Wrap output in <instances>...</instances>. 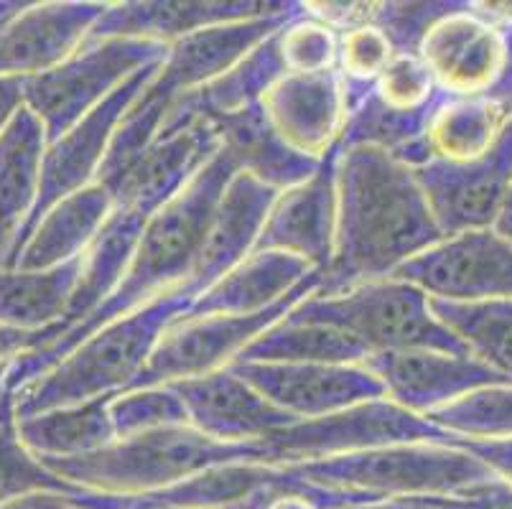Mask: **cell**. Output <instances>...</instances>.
Wrapping results in <instances>:
<instances>
[{
  "instance_id": "1",
  "label": "cell",
  "mask_w": 512,
  "mask_h": 509,
  "mask_svg": "<svg viewBox=\"0 0 512 509\" xmlns=\"http://www.w3.org/2000/svg\"><path fill=\"white\" fill-rule=\"evenodd\" d=\"M441 240L413 168L377 148H349L337 158L334 252L316 293L390 278Z\"/></svg>"
},
{
  "instance_id": "2",
  "label": "cell",
  "mask_w": 512,
  "mask_h": 509,
  "mask_svg": "<svg viewBox=\"0 0 512 509\" xmlns=\"http://www.w3.org/2000/svg\"><path fill=\"white\" fill-rule=\"evenodd\" d=\"M235 174L237 166L232 158L225 151L214 153L197 174L186 181L184 189L148 219L136 252L115 291L90 316L69 326L57 339L31 352L18 354L6 364L8 390L18 395L23 387H29L31 382L46 375L54 364L62 362L97 329L133 314L174 288H184L202 250L214 209Z\"/></svg>"
},
{
  "instance_id": "3",
  "label": "cell",
  "mask_w": 512,
  "mask_h": 509,
  "mask_svg": "<svg viewBox=\"0 0 512 509\" xmlns=\"http://www.w3.org/2000/svg\"><path fill=\"white\" fill-rule=\"evenodd\" d=\"M217 148V138L207 125H189L158 135L146 156L118 186L113 209L82 255V273L67 316L59 324V334L90 316L115 291L148 219L184 189L186 181L217 153Z\"/></svg>"
},
{
  "instance_id": "4",
  "label": "cell",
  "mask_w": 512,
  "mask_h": 509,
  "mask_svg": "<svg viewBox=\"0 0 512 509\" xmlns=\"http://www.w3.org/2000/svg\"><path fill=\"white\" fill-rule=\"evenodd\" d=\"M192 303L194 296L184 288H174L133 314L97 329L46 375L18 392L16 418L125 392L138 380L166 329L174 326Z\"/></svg>"
},
{
  "instance_id": "5",
  "label": "cell",
  "mask_w": 512,
  "mask_h": 509,
  "mask_svg": "<svg viewBox=\"0 0 512 509\" xmlns=\"http://www.w3.org/2000/svg\"><path fill=\"white\" fill-rule=\"evenodd\" d=\"M41 461L85 492L141 497L189 482L214 466L245 461L268 464V454L263 443H222L192 426H171L115 438L100 451L74 459Z\"/></svg>"
},
{
  "instance_id": "6",
  "label": "cell",
  "mask_w": 512,
  "mask_h": 509,
  "mask_svg": "<svg viewBox=\"0 0 512 509\" xmlns=\"http://www.w3.org/2000/svg\"><path fill=\"white\" fill-rule=\"evenodd\" d=\"M319 487L360 494L370 502L459 494L497 479L477 456L449 443H400L360 454L283 464Z\"/></svg>"
},
{
  "instance_id": "7",
  "label": "cell",
  "mask_w": 512,
  "mask_h": 509,
  "mask_svg": "<svg viewBox=\"0 0 512 509\" xmlns=\"http://www.w3.org/2000/svg\"><path fill=\"white\" fill-rule=\"evenodd\" d=\"M286 319L344 331L367 349V357L398 349L467 354V349L431 314L426 293L398 278L370 280L332 296L314 293L293 308Z\"/></svg>"
},
{
  "instance_id": "8",
  "label": "cell",
  "mask_w": 512,
  "mask_h": 509,
  "mask_svg": "<svg viewBox=\"0 0 512 509\" xmlns=\"http://www.w3.org/2000/svg\"><path fill=\"white\" fill-rule=\"evenodd\" d=\"M166 51V44L143 39L85 41L59 67L23 79V107L44 125L46 143H54Z\"/></svg>"
},
{
  "instance_id": "9",
  "label": "cell",
  "mask_w": 512,
  "mask_h": 509,
  "mask_svg": "<svg viewBox=\"0 0 512 509\" xmlns=\"http://www.w3.org/2000/svg\"><path fill=\"white\" fill-rule=\"evenodd\" d=\"M321 278H324L321 270H311L299 286L286 293V298L258 314L181 316L174 326L166 329L148 364L128 390L174 385V382L194 380V377L209 375V372L225 370L263 331L276 326L301 301L314 296L321 286Z\"/></svg>"
},
{
  "instance_id": "10",
  "label": "cell",
  "mask_w": 512,
  "mask_h": 509,
  "mask_svg": "<svg viewBox=\"0 0 512 509\" xmlns=\"http://www.w3.org/2000/svg\"><path fill=\"white\" fill-rule=\"evenodd\" d=\"M418 56L444 95L512 107V23L484 18L467 0L423 36Z\"/></svg>"
},
{
  "instance_id": "11",
  "label": "cell",
  "mask_w": 512,
  "mask_h": 509,
  "mask_svg": "<svg viewBox=\"0 0 512 509\" xmlns=\"http://www.w3.org/2000/svg\"><path fill=\"white\" fill-rule=\"evenodd\" d=\"M451 436L423 415L408 413L388 398L365 400L324 418L296 420L263 441L268 464L332 459L400 443H446Z\"/></svg>"
},
{
  "instance_id": "12",
  "label": "cell",
  "mask_w": 512,
  "mask_h": 509,
  "mask_svg": "<svg viewBox=\"0 0 512 509\" xmlns=\"http://www.w3.org/2000/svg\"><path fill=\"white\" fill-rule=\"evenodd\" d=\"M164 62V59H161ZM161 62L151 64V67L141 69L136 77H130L123 87L107 97L102 105H97L90 115L79 120L77 125L67 130L62 138H57L54 143L46 146L44 153V166H41V184H39V196H36L34 209L26 217V222L21 224V230L13 237L11 247L6 252V260L0 268H13V260L21 252L23 242L29 240L31 232L36 230V224L44 219V214L49 212L54 204H59L64 196L74 194V191L85 189V186L95 184L97 171L102 166V158H105L107 146L113 140L115 130L123 123L125 112L133 107V102L141 97V92L146 90V84L151 82L153 74L158 72Z\"/></svg>"
},
{
  "instance_id": "13",
  "label": "cell",
  "mask_w": 512,
  "mask_h": 509,
  "mask_svg": "<svg viewBox=\"0 0 512 509\" xmlns=\"http://www.w3.org/2000/svg\"><path fill=\"white\" fill-rule=\"evenodd\" d=\"M390 278L441 301H512V245L492 227L444 237Z\"/></svg>"
},
{
  "instance_id": "14",
  "label": "cell",
  "mask_w": 512,
  "mask_h": 509,
  "mask_svg": "<svg viewBox=\"0 0 512 509\" xmlns=\"http://www.w3.org/2000/svg\"><path fill=\"white\" fill-rule=\"evenodd\" d=\"M444 237L492 227L512 184V118L490 151L469 161H428L413 168Z\"/></svg>"
},
{
  "instance_id": "15",
  "label": "cell",
  "mask_w": 512,
  "mask_h": 509,
  "mask_svg": "<svg viewBox=\"0 0 512 509\" xmlns=\"http://www.w3.org/2000/svg\"><path fill=\"white\" fill-rule=\"evenodd\" d=\"M301 11H304L301 3L291 0L283 11L273 13V16L209 26L174 41V44H169L164 62L138 100L166 110L176 97L202 90L204 84L225 74L250 49L263 44L265 39H271L288 21L301 16Z\"/></svg>"
},
{
  "instance_id": "16",
  "label": "cell",
  "mask_w": 512,
  "mask_h": 509,
  "mask_svg": "<svg viewBox=\"0 0 512 509\" xmlns=\"http://www.w3.org/2000/svg\"><path fill=\"white\" fill-rule=\"evenodd\" d=\"M230 370L296 420L324 418L365 400L385 398L383 385L365 364L232 362Z\"/></svg>"
},
{
  "instance_id": "17",
  "label": "cell",
  "mask_w": 512,
  "mask_h": 509,
  "mask_svg": "<svg viewBox=\"0 0 512 509\" xmlns=\"http://www.w3.org/2000/svg\"><path fill=\"white\" fill-rule=\"evenodd\" d=\"M337 158L334 146L309 179L278 191L253 252H286L321 273L329 268L337 227Z\"/></svg>"
},
{
  "instance_id": "18",
  "label": "cell",
  "mask_w": 512,
  "mask_h": 509,
  "mask_svg": "<svg viewBox=\"0 0 512 509\" xmlns=\"http://www.w3.org/2000/svg\"><path fill=\"white\" fill-rule=\"evenodd\" d=\"M107 3H26L0 26V77H36L67 62L85 44Z\"/></svg>"
},
{
  "instance_id": "19",
  "label": "cell",
  "mask_w": 512,
  "mask_h": 509,
  "mask_svg": "<svg viewBox=\"0 0 512 509\" xmlns=\"http://www.w3.org/2000/svg\"><path fill=\"white\" fill-rule=\"evenodd\" d=\"M362 364L380 380L385 398L416 415L431 413L474 387L510 382L469 354L441 349L377 352Z\"/></svg>"
},
{
  "instance_id": "20",
  "label": "cell",
  "mask_w": 512,
  "mask_h": 509,
  "mask_svg": "<svg viewBox=\"0 0 512 509\" xmlns=\"http://www.w3.org/2000/svg\"><path fill=\"white\" fill-rule=\"evenodd\" d=\"M291 0H133L107 3L85 41L143 39L174 44L184 36L222 23L250 21L283 11Z\"/></svg>"
},
{
  "instance_id": "21",
  "label": "cell",
  "mask_w": 512,
  "mask_h": 509,
  "mask_svg": "<svg viewBox=\"0 0 512 509\" xmlns=\"http://www.w3.org/2000/svg\"><path fill=\"white\" fill-rule=\"evenodd\" d=\"M171 387L184 405L186 423L214 441L263 443L281 428L296 423V418L268 403L230 367L174 382Z\"/></svg>"
},
{
  "instance_id": "22",
  "label": "cell",
  "mask_w": 512,
  "mask_h": 509,
  "mask_svg": "<svg viewBox=\"0 0 512 509\" xmlns=\"http://www.w3.org/2000/svg\"><path fill=\"white\" fill-rule=\"evenodd\" d=\"M265 118L291 151L321 161L339 143L347 102L337 72L286 74L260 100Z\"/></svg>"
},
{
  "instance_id": "23",
  "label": "cell",
  "mask_w": 512,
  "mask_h": 509,
  "mask_svg": "<svg viewBox=\"0 0 512 509\" xmlns=\"http://www.w3.org/2000/svg\"><path fill=\"white\" fill-rule=\"evenodd\" d=\"M276 196L278 191L268 189L253 176L240 174V171L232 176L220 204L214 209L189 283L184 286L189 296H202L222 275L248 258Z\"/></svg>"
},
{
  "instance_id": "24",
  "label": "cell",
  "mask_w": 512,
  "mask_h": 509,
  "mask_svg": "<svg viewBox=\"0 0 512 509\" xmlns=\"http://www.w3.org/2000/svg\"><path fill=\"white\" fill-rule=\"evenodd\" d=\"M217 135L220 151L232 158L240 174L253 176L273 191H286L309 179L319 168V161L301 156L278 138L260 105L245 107L232 115L207 118Z\"/></svg>"
},
{
  "instance_id": "25",
  "label": "cell",
  "mask_w": 512,
  "mask_h": 509,
  "mask_svg": "<svg viewBox=\"0 0 512 509\" xmlns=\"http://www.w3.org/2000/svg\"><path fill=\"white\" fill-rule=\"evenodd\" d=\"M113 209V196L100 184L64 196L44 214L13 260L16 270H51L82 258Z\"/></svg>"
},
{
  "instance_id": "26",
  "label": "cell",
  "mask_w": 512,
  "mask_h": 509,
  "mask_svg": "<svg viewBox=\"0 0 512 509\" xmlns=\"http://www.w3.org/2000/svg\"><path fill=\"white\" fill-rule=\"evenodd\" d=\"M311 270L316 268L286 252H250L240 265L194 298L184 316L258 314L286 298Z\"/></svg>"
},
{
  "instance_id": "27",
  "label": "cell",
  "mask_w": 512,
  "mask_h": 509,
  "mask_svg": "<svg viewBox=\"0 0 512 509\" xmlns=\"http://www.w3.org/2000/svg\"><path fill=\"white\" fill-rule=\"evenodd\" d=\"M46 146L44 125L26 107L0 133V265L34 209Z\"/></svg>"
},
{
  "instance_id": "28",
  "label": "cell",
  "mask_w": 512,
  "mask_h": 509,
  "mask_svg": "<svg viewBox=\"0 0 512 509\" xmlns=\"http://www.w3.org/2000/svg\"><path fill=\"white\" fill-rule=\"evenodd\" d=\"M82 273V258L51 270L0 268V326L41 331L62 324Z\"/></svg>"
},
{
  "instance_id": "29",
  "label": "cell",
  "mask_w": 512,
  "mask_h": 509,
  "mask_svg": "<svg viewBox=\"0 0 512 509\" xmlns=\"http://www.w3.org/2000/svg\"><path fill=\"white\" fill-rule=\"evenodd\" d=\"M512 107L490 97H449L441 92L426 128L431 161H469L495 146Z\"/></svg>"
},
{
  "instance_id": "30",
  "label": "cell",
  "mask_w": 512,
  "mask_h": 509,
  "mask_svg": "<svg viewBox=\"0 0 512 509\" xmlns=\"http://www.w3.org/2000/svg\"><path fill=\"white\" fill-rule=\"evenodd\" d=\"M115 395L18 418V436L39 459H74L115 441L110 403Z\"/></svg>"
},
{
  "instance_id": "31",
  "label": "cell",
  "mask_w": 512,
  "mask_h": 509,
  "mask_svg": "<svg viewBox=\"0 0 512 509\" xmlns=\"http://www.w3.org/2000/svg\"><path fill=\"white\" fill-rule=\"evenodd\" d=\"M428 306L469 357L512 382V301L428 298Z\"/></svg>"
},
{
  "instance_id": "32",
  "label": "cell",
  "mask_w": 512,
  "mask_h": 509,
  "mask_svg": "<svg viewBox=\"0 0 512 509\" xmlns=\"http://www.w3.org/2000/svg\"><path fill=\"white\" fill-rule=\"evenodd\" d=\"M365 359L367 349L344 331L283 319L242 349L235 362L362 364Z\"/></svg>"
},
{
  "instance_id": "33",
  "label": "cell",
  "mask_w": 512,
  "mask_h": 509,
  "mask_svg": "<svg viewBox=\"0 0 512 509\" xmlns=\"http://www.w3.org/2000/svg\"><path fill=\"white\" fill-rule=\"evenodd\" d=\"M423 418L451 436L449 441L512 438V382L474 387L451 403L439 405Z\"/></svg>"
},
{
  "instance_id": "34",
  "label": "cell",
  "mask_w": 512,
  "mask_h": 509,
  "mask_svg": "<svg viewBox=\"0 0 512 509\" xmlns=\"http://www.w3.org/2000/svg\"><path fill=\"white\" fill-rule=\"evenodd\" d=\"M82 494L67 479L49 469L18 436L16 403L0 415V507L31 494Z\"/></svg>"
},
{
  "instance_id": "35",
  "label": "cell",
  "mask_w": 512,
  "mask_h": 509,
  "mask_svg": "<svg viewBox=\"0 0 512 509\" xmlns=\"http://www.w3.org/2000/svg\"><path fill=\"white\" fill-rule=\"evenodd\" d=\"M395 54L398 51L393 49L388 36L375 23L337 34V67H334V72L339 74V82H342L347 112L370 95L377 77L385 72Z\"/></svg>"
},
{
  "instance_id": "36",
  "label": "cell",
  "mask_w": 512,
  "mask_h": 509,
  "mask_svg": "<svg viewBox=\"0 0 512 509\" xmlns=\"http://www.w3.org/2000/svg\"><path fill=\"white\" fill-rule=\"evenodd\" d=\"M110 420H113L115 438L136 436L156 428L189 426L181 398L171 385L120 392L110 403Z\"/></svg>"
},
{
  "instance_id": "37",
  "label": "cell",
  "mask_w": 512,
  "mask_h": 509,
  "mask_svg": "<svg viewBox=\"0 0 512 509\" xmlns=\"http://www.w3.org/2000/svg\"><path fill=\"white\" fill-rule=\"evenodd\" d=\"M276 46L286 74H321L337 67V34L304 11L278 31Z\"/></svg>"
},
{
  "instance_id": "38",
  "label": "cell",
  "mask_w": 512,
  "mask_h": 509,
  "mask_svg": "<svg viewBox=\"0 0 512 509\" xmlns=\"http://www.w3.org/2000/svg\"><path fill=\"white\" fill-rule=\"evenodd\" d=\"M467 0H411V3H377L375 23L398 54H418L423 36Z\"/></svg>"
},
{
  "instance_id": "39",
  "label": "cell",
  "mask_w": 512,
  "mask_h": 509,
  "mask_svg": "<svg viewBox=\"0 0 512 509\" xmlns=\"http://www.w3.org/2000/svg\"><path fill=\"white\" fill-rule=\"evenodd\" d=\"M372 95L393 110H423L439 100V87L418 54H395L377 77Z\"/></svg>"
},
{
  "instance_id": "40",
  "label": "cell",
  "mask_w": 512,
  "mask_h": 509,
  "mask_svg": "<svg viewBox=\"0 0 512 509\" xmlns=\"http://www.w3.org/2000/svg\"><path fill=\"white\" fill-rule=\"evenodd\" d=\"M375 6L377 3H301L304 16L324 23V26L332 28L334 34L372 23Z\"/></svg>"
},
{
  "instance_id": "41",
  "label": "cell",
  "mask_w": 512,
  "mask_h": 509,
  "mask_svg": "<svg viewBox=\"0 0 512 509\" xmlns=\"http://www.w3.org/2000/svg\"><path fill=\"white\" fill-rule=\"evenodd\" d=\"M449 446H459L477 456L497 479L512 487V438L500 441H449Z\"/></svg>"
},
{
  "instance_id": "42",
  "label": "cell",
  "mask_w": 512,
  "mask_h": 509,
  "mask_svg": "<svg viewBox=\"0 0 512 509\" xmlns=\"http://www.w3.org/2000/svg\"><path fill=\"white\" fill-rule=\"evenodd\" d=\"M59 324L49 326V329L41 331H21V329H8V326H0V364L11 362L13 357L23 352H31V349L41 347V344L57 339Z\"/></svg>"
},
{
  "instance_id": "43",
  "label": "cell",
  "mask_w": 512,
  "mask_h": 509,
  "mask_svg": "<svg viewBox=\"0 0 512 509\" xmlns=\"http://www.w3.org/2000/svg\"><path fill=\"white\" fill-rule=\"evenodd\" d=\"M0 509H85V507L77 502V494L44 492V494H31V497L16 499V502H8Z\"/></svg>"
},
{
  "instance_id": "44",
  "label": "cell",
  "mask_w": 512,
  "mask_h": 509,
  "mask_svg": "<svg viewBox=\"0 0 512 509\" xmlns=\"http://www.w3.org/2000/svg\"><path fill=\"white\" fill-rule=\"evenodd\" d=\"M23 107V77H0V133Z\"/></svg>"
},
{
  "instance_id": "45",
  "label": "cell",
  "mask_w": 512,
  "mask_h": 509,
  "mask_svg": "<svg viewBox=\"0 0 512 509\" xmlns=\"http://www.w3.org/2000/svg\"><path fill=\"white\" fill-rule=\"evenodd\" d=\"M492 230H495L502 240H507L512 245V184H510V189H507V196H505V202H502L500 212H497V219H495V224H492Z\"/></svg>"
},
{
  "instance_id": "46",
  "label": "cell",
  "mask_w": 512,
  "mask_h": 509,
  "mask_svg": "<svg viewBox=\"0 0 512 509\" xmlns=\"http://www.w3.org/2000/svg\"><path fill=\"white\" fill-rule=\"evenodd\" d=\"M6 364L8 362L0 364V415L6 413V410L16 403V395L6 387Z\"/></svg>"
},
{
  "instance_id": "47",
  "label": "cell",
  "mask_w": 512,
  "mask_h": 509,
  "mask_svg": "<svg viewBox=\"0 0 512 509\" xmlns=\"http://www.w3.org/2000/svg\"><path fill=\"white\" fill-rule=\"evenodd\" d=\"M158 509H174V507H158Z\"/></svg>"
}]
</instances>
